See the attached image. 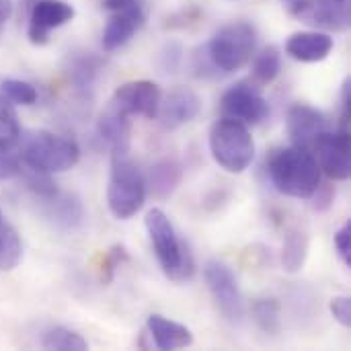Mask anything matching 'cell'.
<instances>
[{"instance_id": "obj_37", "label": "cell", "mask_w": 351, "mask_h": 351, "mask_svg": "<svg viewBox=\"0 0 351 351\" xmlns=\"http://www.w3.org/2000/svg\"><path fill=\"white\" fill-rule=\"evenodd\" d=\"M136 4H140V0H103V8L113 10V12L130 8V6H136Z\"/></svg>"}, {"instance_id": "obj_14", "label": "cell", "mask_w": 351, "mask_h": 351, "mask_svg": "<svg viewBox=\"0 0 351 351\" xmlns=\"http://www.w3.org/2000/svg\"><path fill=\"white\" fill-rule=\"evenodd\" d=\"M202 111V99L191 88H173L158 105V121L165 130H177L193 121Z\"/></svg>"}, {"instance_id": "obj_15", "label": "cell", "mask_w": 351, "mask_h": 351, "mask_svg": "<svg viewBox=\"0 0 351 351\" xmlns=\"http://www.w3.org/2000/svg\"><path fill=\"white\" fill-rule=\"evenodd\" d=\"M99 138L111 148L113 156H128L130 140H132V121L130 115L123 113L117 105H109L97 123Z\"/></svg>"}, {"instance_id": "obj_31", "label": "cell", "mask_w": 351, "mask_h": 351, "mask_svg": "<svg viewBox=\"0 0 351 351\" xmlns=\"http://www.w3.org/2000/svg\"><path fill=\"white\" fill-rule=\"evenodd\" d=\"M125 259H128V253H125V249H123L121 245H115L113 249H109V251L105 253V257H103V261H101V280H103V284H109V282L113 280L117 267H119Z\"/></svg>"}, {"instance_id": "obj_30", "label": "cell", "mask_w": 351, "mask_h": 351, "mask_svg": "<svg viewBox=\"0 0 351 351\" xmlns=\"http://www.w3.org/2000/svg\"><path fill=\"white\" fill-rule=\"evenodd\" d=\"M181 60H183V47L181 43L177 41H169L160 51H158V58H156V66L162 74H175L181 66Z\"/></svg>"}, {"instance_id": "obj_17", "label": "cell", "mask_w": 351, "mask_h": 351, "mask_svg": "<svg viewBox=\"0 0 351 351\" xmlns=\"http://www.w3.org/2000/svg\"><path fill=\"white\" fill-rule=\"evenodd\" d=\"M333 37L321 31H300L286 41V53L298 62L315 64L329 58L333 51Z\"/></svg>"}, {"instance_id": "obj_38", "label": "cell", "mask_w": 351, "mask_h": 351, "mask_svg": "<svg viewBox=\"0 0 351 351\" xmlns=\"http://www.w3.org/2000/svg\"><path fill=\"white\" fill-rule=\"evenodd\" d=\"M12 16V0H0V29Z\"/></svg>"}, {"instance_id": "obj_5", "label": "cell", "mask_w": 351, "mask_h": 351, "mask_svg": "<svg viewBox=\"0 0 351 351\" xmlns=\"http://www.w3.org/2000/svg\"><path fill=\"white\" fill-rule=\"evenodd\" d=\"M78 144L66 136H58L51 132H33L25 140L21 154L23 165L49 175L70 171L78 162Z\"/></svg>"}, {"instance_id": "obj_21", "label": "cell", "mask_w": 351, "mask_h": 351, "mask_svg": "<svg viewBox=\"0 0 351 351\" xmlns=\"http://www.w3.org/2000/svg\"><path fill=\"white\" fill-rule=\"evenodd\" d=\"M311 249V237L302 226H290L286 230L284 249H282V265L288 274H296L304 267Z\"/></svg>"}, {"instance_id": "obj_11", "label": "cell", "mask_w": 351, "mask_h": 351, "mask_svg": "<svg viewBox=\"0 0 351 351\" xmlns=\"http://www.w3.org/2000/svg\"><path fill=\"white\" fill-rule=\"evenodd\" d=\"M113 105H117L128 115H142L156 119L160 105V88L152 80H132L121 84L113 93Z\"/></svg>"}, {"instance_id": "obj_19", "label": "cell", "mask_w": 351, "mask_h": 351, "mask_svg": "<svg viewBox=\"0 0 351 351\" xmlns=\"http://www.w3.org/2000/svg\"><path fill=\"white\" fill-rule=\"evenodd\" d=\"M146 329L158 350H183L193 343V335L185 325L175 323L162 315H150L146 321Z\"/></svg>"}, {"instance_id": "obj_12", "label": "cell", "mask_w": 351, "mask_h": 351, "mask_svg": "<svg viewBox=\"0 0 351 351\" xmlns=\"http://www.w3.org/2000/svg\"><path fill=\"white\" fill-rule=\"evenodd\" d=\"M74 19V6L64 0H35L29 14V41L35 45L47 43L49 31Z\"/></svg>"}, {"instance_id": "obj_24", "label": "cell", "mask_w": 351, "mask_h": 351, "mask_svg": "<svg viewBox=\"0 0 351 351\" xmlns=\"http://www.w3.org/2000/svg\"><path fill=\"white\" fill-rule=\"evenodd\" d=\"M255 325L265 335H278L282 327V306L276 298H259L251 306Z\"/></svg>"}, {"instance_id": "obj_10", "label": "cell", "mask_w": 351, "mask_h": 351, "mask_svg": "<svg viewBox=\"0 0 351 351\" xmlns=\"http://www.w3.org/2000/svg\"><path fill=\"white\" fill-rule=\"evenodd\" d=\"M290 12L311 27L346 31L351 23V0H296Z\"/></svg>"}, {"instance_id": "obj_39", "label": "cell", "mask_w": 351, "mask_h": 351, "mask_svg": "<svg viewBox=\"0 0 351 351\" xmlns=\"http://www.w3.org/2000/svg\"><path fill=\"white\" fill-rule=\"evenodd\" d=\"M282 2H284V4H286V6H288V8H290V6H292V4H294V2H296V0H282Z\"/></svg>"}, {"instance_id": "obj_25", "label": "cell", "mask_w": 351, "mask_h": 351, "mask_svg": "<svg viewBox=\"0 0 351 351\" xmlns=\"http://www.w3.org/2000/svg\"><path fill=\"white\" fill-rule=\"evenodd\" d=\"M41 346L45 350H58V351H84L88 350V343L82 335H78L76 331L68 329V327H51L43 333L41 337Z\"/></svg>"}, {"instance_id": "obj_22", "label": "cell", "mask_w": 351, "mask_h": 351, "mask_svg": "<svg viewBox=\"0 0 351 351\" xmlns=\"http://www.w3.org/2000/svg\"><path fill=\"white\" fill-rule=\"evenodd\" d=\"M99 70H101V60H99L95 53L82 51V53H76V56H72V58L68 60V70H66V72H68L70 82H72L78 90L86 93V90L93 86V82H95Z\"/></svg>"}, {"instance_id": "obj_28", "label": "cell", "mask_w": 351, "mask_h": 351, "mask_svg": "<svg viewBox=\"0 0 351 351\" xmlns=\"http://www.w3.org/2000/svg\"><path fill=\"white\" fill-rule=\"evenodd\" d=\"M19 177H23L25 187L37 199H49V197H53L58 193V185H56V181L51 179L49 173H43V171H37V169H31V167L23 165Z\"/></svg>"}, {"instance_id": "obj_2", "label": "cell", "mask_w": 351, "mask_h": 351, "mask_svg": "<svg viewBox=\"0 0 351 351\" xmlns=\"http://www.w3.org/2000/svg\"><path fill=\"white\" fill-rule=\"evenodd\" d=\"M144 226H146L148 239L152 243V251H154L165 276L177 284L191 280V276L195 271L193 255H191L187 243L177 237L169 216L162 210L152 208L144 218Z\"/></svg>"}, {"instance_id": "obj_8", "label": "cell", "mask_w": 351, "mask_h": 351, "mask_svg": "<svg viewBox=\"0 0 351 351\" xmlns=\"http://www.w3.org/2000/svg\"><path fill=\"white\" fill-rule=\"evenodd\" d=\"M220 111H222V117L241 121L245 125H255V123H261L263 119H267L269 105L261 97L259 86L243 80V82H237L234 86H230L222 95Z\"/></svg>"}, {"instance_id": "obj_35", "label": "cell", "mask_w": 351, "mask_h": 351, "mask_svg": "<svg viewBox=\"0 0 351 351\" xmlns=\"http://www.w3.org/2000/svg\"><path fill=\"white\" fill-rule=\"evenodd\" d=\"M23 162L19 160V156L12 154V150H4L0 152V181H10L14 177H19Z\"/></svg>"}, {"instance_id": "obj_27", "label": "cell", "mask_w": 351, "mask_h": 351, "mask_svg": "<svg viewBox=\"0 0 351 351\" xmlns=\"http://www.w3.org/2000/svg\"><path fill=\"white\" fill-rule=\"evenodd\" d=\"M280 68H282L280 49L276 45H269V47H265L255 58V64H253V80L257 84H269V82H274L278 78Z\"/></svg>"}, {"instance_id": "obj_6", "label": "cell", "mask_w": 351, "mask_h": 351, "mask_svg": "<svg viewBox=\"0 0 351 351\" xmlns=\"http://www.w3.org/2000/svg\"><path fill=\"white\" fill-rule=\"evenodd\" d=\"M257 31L247 21H234L216 31V35L206 43V49L214 66L228 74L241 70L255 53Z\"/></svg>"}, {"instance_id": "obj_23", "label": "cell", "mask_w": 351, "mask_h": 351, "mask_svg": "<svg viewBox=\"0 0 351 351\" xmlns=\"http://www.w3.org/2000/svg\"><path fill=\"white\" fill-rule=\"evenodd\" d=\"M23 259V243L0 210V271H12Z\"/></svg>"}, {"instance_id": "obj_32", "label": "cell", "mask_w": 351, "mask_h": 351, "mask_svg": "<svg viewBox=\"0 0 351 351\" xmlns=\"http://www.w3.org/2000/svg\"><path fill=\"white\" fill-rule=\"evenodd\" d=\"M191 68H193V74H195L197 78H214V76L220 74V70L214 66V62H212V58H210L206 45L197 47V51L193 53Z\"/></svg>"}, {"instance_id": "obj_1", "label": "cell", "mask_w": 351, "mask_h": 351, "mask_svg": "<svg viewBox=\"0 0 351 351\" xmlns=\"http://www.w3.org/2000/svg\"><path fill=\"white\" fill-rule=\"evenodd\" d=\"M267 173L274 187L296 199H308L321 185V167L317 156L304 146L276 150L267 160Z\"/></svg>"}, {"instance_id": "obj_34", "label": "cell", "mask_w": 351, "mask_h": 351, "mask_svg": "<svg viewBox=\"0 0 351 351\" xmlns=\"http://www.w3.org/2000/svg\"><path fill=\"white\" fill-rule=\"evenodd\" d=\"M329 308H331V315H333V319H335V321H337L341 327L350 329L351 327L350 296H337V298H333V300H331V304H329Z\"/></svg>"}, {"instance_id": "obj_20", "label": "cell", "mask_w": 351, "mask_h": 351, "mask_svg": "<svg viewBox=\"0 0 351 351\" xmlns=\"http://www.w3.org/2000/svg\"><path fill=\"white\" fill-rule=\"evenodd\" d=\"M183 173H185V169L177 158H169V156L160 158L150 167L146 187L150 189L152 197L167 199L177 191V187L183 179Z\"/></svg>"}, {"instance_id": "obj_3", "label": "cell", "mask_w": 351, "mask_h": 351, "mask_svg": "<svg viewBox=\"0 0 351 351\" xmlns=\"http://www.w3.org/2000/svg\"><path fill=\"white\" fill-rule=\"evenodd\" d=\"M212 158L228 173H245L255 158V140L245 123L222 117L210 130Z\"/></svg>"}, {"instance_id": "obj_13", "label": "cell", "mask_w": 351, "mask_h": 351, "mask_svg": "<svg viewBox=\"0 0 351 351\" xmlns=\"http://www.w3.org/2000/svg\"><path fill=\"white\" fill-rule=\"evenodd\" d=\"M329 130V119L323 111L306 105V103H294L288 109L286 115V132L296 146H313L319 134Z\"/></svg>"}, {"instance_id": "obj_7", "label": "cell", "mask_w": 351, "mask_h": 351, "mask_svg": "<svg viewBox=\"0 0 351 351\" xmlns=\"http://www.w3.org/2000/svg\"><path fill=\"white\" fill-rule=\"evenodd\" d=\"M204 278L220 315L228 323L239 325L245 317V300L232 269L222 261H208L204 267Z\"/></svg>"}, {"instance_id": "obj_4", "label": "cell", "mask_w": 351, "mask_h": 351, "mask_svg": "<svg viewBox=\"0 0 351 351\" xmlns=\"http://www.w3.org/2000/svg\"><path fill=\"white\" fill-rule=\"evenodd\" d=\"M146 199V179L140 169L128 156H113L107 206L117 220H130L136 216Z\"/></svg>"}, {"instance_id": "obj_9", "label": "cell", "mask_w": 351, "mask_h": 351, "mask_svg": "<svg viewBox=\"0 0 351 351\" xmlns=\"http://www.w3.org/2000/svg\"><path fill=\"white\" fill-rule=\"evenodd\" d=\"M321 171L333 181H346L351 175L350 130L323 132L313 142Z\"/></svg>"}, {"instance_id": "obj_18", "label": "cell", "mask_w": 351, "mask_h": 351, "mask_svg": "<svg viewBox=\"0 0 351 351\" xmlns=\"http://www.w3.org/2000/svg\"><path fill=\"white\" fill-rule=\"evenodd\" d=\"M43 202V216L58 230H76L84 220V208L78 195L74 193H56Z\"/></svg>"}, {"instance_id": "obj_26", "label": "cell", "mask_w": 351, "mask_h": 351, "mask_svg": "<svg viewBox=\"0 0 351 351\" xmlns=\"http://www.w3.org/2000/svg\"><path fill=\"white\" fill-rule=\"evenodd\" d=\"M21 140V125L12 103L0 95V152L12 150Z\"/></svg>"}, {"instance_id": "obj_33", "label": "cell", "mask_w": 351, "mask_h": 351, "mask_svg": "<svg viewBox=\"0 0 351 351\" xmlns=\"http://www.w3.org/2000/svg\"><path fill=\"white\" fill-rule=\"evenodd\" d=\"M335 249L339 259L346 267H351V222L348 220L337 232H335Z\"/></svg>"}, {"instance_id": "obj_36", "label": "cell", "mask_w": 351, "mask_h": 351, "mask_svg": "<svg viewBox=\"0 0 351 351\" xmlns=\"http://www.w3.org/2000/svg\"><path fill=\"white\" fill-rule=\"evenodd\" d=\"M308 199H313V210L315 212H327L333 206L335 189H333V185H319L317 191Z\"/></svg>"}, {"instance_id": "obj_29", "label": "cell", "mask_w": 351, "mask_h": 351, "mask_svg": "<svg viewBox=\"0 0 351 351\" xmlns=\"http://www.w3.org/2000/svg\"><path fill=\"white\" fill-rule=\"evenodd\" d=\"M0 88H2V97H6L10 103H16V105H33L37 101V90L27 80L6 78L2 80Z\"/></svg>"}, {"instance_id": "obj_16", "label": "cell", "mask_w": 351, "mask_h": 351, "mask_svg": "<svg viewBox=\"0 0 351 351\" xmlns=\"http://www.w3.org/2000/svg\"><path fill=\"white\" fill-rule=\"evenodd\" d=\"M146 12L142 8V2L123 10H117L109 23L103 29V49L105 51H115L123 47L144 25Z\"/></svg>"}]
</instances>
